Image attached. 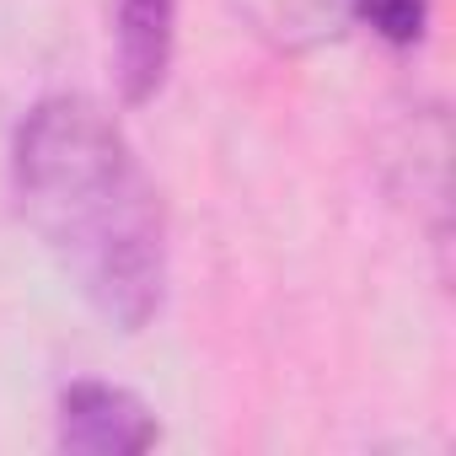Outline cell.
Segmentation results:
<instances>
[{"instance_id": "cell-2", "label": "cell", "mask_w": 456, "mask_h": 456, "mask_svg": "<svg viewBox=\"0 0 456 456\" xmlns=\"http://www.w3.org/2000/svg\"><path fill=\"white\" fill-rule=\"evenodd\" d=\"M161 440L156 413L113 381H70L60 392V451L76 456H140Z\"/></svg>"}, {"instance_id": "cell-3", "label": "cell", "mask_w": 456, "mask_h": 456, "mask_svg": "<svg viewBox=\"0 0 456 456\" xmlns=\"http://www.w3.org/2000/svg\"><path fill=\"white\" fill-rule=\"evenodd\" d=\"M172 22H177V0H118L113 65H118L124 102H151L161 92L172 65Z\"/></svg>"}, {"instance_id": "cell-5", "label": "cell", "mask_w": 456, "mask_h": 456, "mask_svg": "<svg viewBox=\"0 0 456 456\" xmlns=\"http://www.w3.org/2000/svg\"><path fill=\"white\" fill-rule=\"evenodd\" d=\"M435 0H354V17L392 49H413L429 28Z\"/></svg>"}, {"instance_id": "cell-4", "label": "cell", "mask_w": 456, "mask_h": 456, "mask_svg": "<svg viewBox=\"0 0 456 456\" xmlns=\"http://www.w3.org/2000/svg\"><path fill=\"white\" fill-rule=\"evenodd\" d=\"M232 6L264 44L285 54L317 49L354 22V0H232Z\"/></svg>"}, {"instance_id": "cell-1", "label": "cell", "mask_w": 456, "mask_h": 456, "mask_svg": "<svg viewBox=\"0 0 456 456\" xmlns=\"http://www.w3.org/2000/svg\"><path fill=\"white\" fill-rule=\"evenodd\" d=\"M17 204L76 290L124 333L167 296V220L124 129L86 97L38 102L12 151Z\"/></svg>"}]
</instances>
